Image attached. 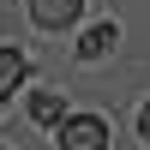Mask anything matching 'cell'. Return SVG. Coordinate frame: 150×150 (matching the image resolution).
<instances>
[{
    "label": "cell",
    "instance_id": "6da1fadb",
    "mask_svg": "<svg viewBox=\"0 0 150 150\" xmlns=\"http://www.w3.org/2000/svg\"><path fill=\"white\" fill-rule=\"evenodd\" d=\"M54 144L60 150H102L108 144V120L102 114H66L60 132H54Z\"/></svg>",
    "mask_w": 150,
    "mask_h": 150
},
{
    "label": "cell",
    "instance_id": "7a4b0ae2",
    "mask_svg": "<svg viewBox=\"0 0 150 150\" xmlns=\"http://www.w3.org/2000/svg\"><path fill=\"white\" fill-rule=\"evenodd\" d=\"M78 12H84V0H30V18L42 24V30H66Z\"/></svg>",
    "mask_w": 150,
    "mask_h": 150
},
{
    "label": "cell",
    "instance_id": "3957f363",
    "mask_svg": "<svg viewBox=\"0 0 150 150\" xmlns=\"http://www.w3.org/2000/svg\"><path fill=\"white\" fill-rule=\"evenodd\" d=\"M30 72V60H24V48H0V114H6L12 90H18V78Z\"/></svg>",
    "mask_w": 150,
    "mask_h": 150
},
{
    "label": "cell",
    "instance_id": "277c9868",
    "mask_svg": "<svg viewBox=\"0 0 150 150\" xmlns=\"http://www.w3.org/2000/svg\"><path fill=\"white\" fill-rule=\"evenodd\" d=\"M30 120L36 126H60V120H66V96L60 90H36L30 96Z\"/></svg>",
    "mask_w": 150,
    "mask_h": 150
},
{
    "label": "cell",
    "instance_id": "5b68a950",
    "mask_svg": "<svg viewBox=\"0 0 150 150\" xmlns=\"http://www.w3.org/2000/svg\"><path fill=\"white\" fill-rule=\"evenodd\" d=\"M114 42H120V30H114V24H90V30H84V42H78V54H84V60H102Z\"/></svg>",
    "mask_w": 150,
    "mask_h": 150
},
{
    "label": "cell",
    "instance_id": "8992f818",
    "mask_svg": "<svg viewBox=\"0 0 150 150\" xmlns=\"http://www.w3.org/2000/svg\"><path fill=\"white\" fill-rule=\"evenodd\" d=\"M138 132H144V138H150V102L138 108Z\"/></svg>",
    "mask_w": 150,
    "mask_h": 150
}]
</instances>
